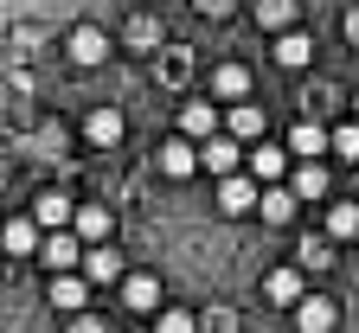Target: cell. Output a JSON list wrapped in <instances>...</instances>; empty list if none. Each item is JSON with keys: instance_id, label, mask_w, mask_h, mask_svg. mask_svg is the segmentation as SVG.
Wrapping results in <instances>:
<instances>
[{"instance_id": "obj_1", "label": "cell", "mask_w": 359, "mask_h": 333, "mask_svg": "<svg viewBox=\"0 0 359 333\" xmlns=\"http://www.w3.org/2000/svg\"><path fill=\"white\" fill-rule=\"evenodd\" d=\"M257 205H263V179H238V173L218 179V212H224V218H244V212H257Z\"/></svg>"}, {"instance_id": "obj_2", "label": "cell", "mask_w": 359, "mask_h": 333, "mask_svg": "<svg viewBox=\"0 0 359 333\" xmlns=\"http://www.w3.org/2000/svg\"><path fill=\"white\" fill-rule=\"evenodd\" d=\"M39 263L52 269V276H58V269H83V237H77V224L45 237V244H39Z\"/></svg>"}, {"instance_id": "obj_3", "label": "cell", "mask_w": 359, "mask_h": 333, "mask_svg": "<svg viewBox=\"0 0 359 333\" xmlns=\"http://www.w3.org/2000/svg\"><path fill=\"white\" fill-rule=\"evenodd\" d=\"M238 154H250V148H244V141H238L231 128H224V135H205V141H199V161H205V173H218V179L238 167Z\"/></svg>"}, {"instance_id": "obj_4", "label": "cell", "mask_w": 359, "mask_h": 333, "mask_svg": "<svg viewBox=\"0 0 359 333\" xmlns=\"http://www.w3.org/2000/svg\"><path fill=\"white\" fill-rule=\"evenodd\" d=\"M340 327V308L327 295H302L295 301V333H334Z\"/></svg>"}, {"instance_id": "obj_5", "label": "cell", "mask_w": 359, "mask_h": 333, "mask_svg": "<svg viewBox=\"0 0 359 333\" xmlns=\"http://www.w3.org/2000/svg\"><path fill=\"white\" fill-rule=\"evenodd\" d=\"M205 161H199V148H193V135H180V141H161V173L167 179H193Z\"/></svg>"}, {"instance_id": "obj_6", "label": "cell", "mask_w": 359, "mask_h": 333, "mask_svg": "<svg viewBox=\"0 0 359 333\" xmlns=\"http://www.w3.org/2000/svg\"><path fill=\"white\" fill-rule=\"evenodd\" d=\"M0 244H7V257H39V218H0Z\"/></svg>"}, {"instance_id": "obj_7", "label": "cell", "mask_w": 359, "mask_h": 333, "mask_svg": "<svg viewBox=\"0 0 359 333\" xmlns=\"http://www.w3.org/2000/svg\"><path fill=\"white\" fill-rule=\"evenodd\" d=\"M77 237L83 244H109V231H116V218H109V205H77Z\"/></svg>"}, {"instance_id": "obj_8", "label": "cell", "mask_w": 359, "mask_h": 333, "mask_svg": "<svg viewBox=\"0 0 359 333\" xmlns=\"http://www.w3.org/2000/svg\"><path fill=\"white\" fill-rule=\"evenodd\" d=\"M32 218H39L45 231H65V224L77 218V199H65V193H39V205H32Z\"/></svg>"}, {"instance_id": "obj_9", "label": "cell", "mask_w": 359, "mask_h": 333, "mask_svg": "<svg viewBox=\"0 0 359 333\" xmlns=\"http://www.w3.org/2000/svg\"><path fill=\"white\" fill-rule=\"evenodd\" d=\"M83 276H90V282H122L128 269H122V257H116L109 244H90V250H83Z\"/></svg>"}, {"instance_id": "obj_10", "label": "cell", "mask_w": 359, "mask_h": 333, "mask_svg": "<svg viewBox=\"0 0 359 333\" xmlns=\"http://www.w3.org/2000/svg\"><path fill=\"white\" fill-rule=\"evenodd\" d=\"M71 58H77L83 71H90V64H103V58H109V39H103L97 26H77V32H71Z\"/></svg>"}, {"instance_id": "obj_11", "label": "cell", "mask_w": 359, "mask_h": 333, "mask_svg": "<svg viewBox=\"0 0 359 333\" xmlns=\"http://www.w3.org/2000/svg\"><path fill=\"white\" fill-rule=\"evenodd\" d=\"M263 295L276 301V308H295L302 301V269H269L263 276Z\"/></svg>"}, {"instance_id": "obj_12", "label": "cell", "mask_w": 359, "mask_h": 333, "mask_svg": "<svg viewBox=\"0 0 359 333\" xmlns=\"http://www.w3.org/2000/svg\"><path fill=\"white\" fill-rule=\"evenodd\" d=\"M308 58H314V39H308V32H295V26H289V32H276V64L302 71Z\"/></svg>"}, {"instance_id": "obj_13", "label": "cell", "mask_w": 359, "mask_h": 333, "mask_svg": "<svg viewBox=\"0 0 359 333\" xmlns=\"http://www.w3.org/2000/svg\"><path fill=\"white\" fill-rule=\"evenodd\" d=\"M224 128H231L238 141H263V109L238 97V103H231V116H224Z\"/></svg>"}, {"instance_id": "obj_14", "label": "cell", "mask_w": 359, "mask_h": 333, "mask_svg": "<svg viewBox=\"0 0 359 333\" xmlns=\"http://www.w3.org/2000/svg\"><path fill=\"white\" fill-rule=\"evenodd\" d=\"M295 205H302V193H295V186H269L257 212H263L269 224H289V218H295Z\"/></svg>"}, {"instance_id": "obj_15", "label": "cell", "mask_w": 359, "mask_h": 333, "mask_svg": "<svg viewBox=\"0 0 359 333\" xmlns=\"http://www.w3.org/2000/svg\"><path fill=\"white\" fill-rule=\"evenodd\" d=\"M250 173H257V179H283V173H289V154L269 148V141H250Z\"/></svg>"}, {"instance_id": "obj_16", "label": "cell", "mask_w": 359, "mask_h": 333, "mask_svg": "<svg viewBox=\"0 0 359 333\" xmlns=\"http://www.w3.org/2000/svg\"><path fill=\"white\" fill-rule=\"evenodd\" d=\"M83 295H90V276H71V269L52 276V308H83Z\"/></svg>"}, {"instance_id": "obj_17", "label": "cell", "mask_w": 359, "mask_h": 333, "mask_svg": "<svg viewBox=\"0 0 359 333\" xmlns=\"http://www.w3.org/2000/svg\"><path fill=\"white\" fill-rule=\"evenodd\" d=\"M180 135H193V141L218 135V109L212 103H187V109H180Z\"/></svg>"}, {"instance_id": "obj_18", "label": "cell", "mask_w": 359, "mask_h": 333, "mask_svg": "<svg viewBox=\"0 0 359 333\" xmlns=\"http://www.w3.org/2000/svg\"><path fill=\"white\" fill-rule=\"evenodd\" d=\"M244 90H250V71H244V64H218V71H212V97H224V103H238Z\"/></svg>"}, {"instance_id": "obj_19", "label": "cell", "mask_w": 359, "mask_h": 333, "mask_svg": "<svg viewBox=\"0 0 359 333\" xmlns=\"http://www.w3.org/2000/svg\"><path fill=\"white\" fill-rule=\"evenodd\" d=\"M289 148H295L302 161H314V154H327V148H334V135H327V128H314V122H295Z\"/></svg>"}, {"instance_id": "obj_20", "label": "cell", "mask_w": 359, "mask_h": 333, "mask_svg": "<svg viewBox=\"0 0 359 333\" xmlns=\"http://www.w3.org/2000/svg\"><path fill=\"white\" fill-rule=\"evenodd\" d=\"M295 13H302L295 0H257V26H263V32H289Z\"/></svg>"}, {"instance_id": "obj_21", "label": "cell", "mask_w": 359, "mask_h": 333, "mask_svg": "<svg viewBox=\"0 0 359 333\" xmlns=\"http://www.w3.org/2000/svg\"><path fill=\"white\" fill-rule=\"evenodd\" d=\"M122 301L148 314V308L161 301V282H154V276H122Z\"/></svg>"}, {"instance_id": "obj_22", "label": "cell", "mask_w": 359, "mask_h": 333, "mask_svg": "<svg viewBox=\"0 0 359 333\" xmlns=\"http://www.w3.org/2000/svg\"><path fill=\"white\" fill-rule=\"evenodd\" d=\"M83 135L97 141V148H116V141H122V116H116V109H97V116L83 122Z\"/></svg>"}, {"instance_id": "obj_23", "label": "cell", "mask_w": 359, "mask_h": 333, "mask_svg": "<svg viewBox=\"0 0 359 333\" xmlns=\"http://www.w3.org/2000/svg\"><path fill=\"white\" fill-rule=\"evenodd\" d=\"M289 186H295L302 199H327V167H321V161H308V167H295Z\"/></svg>"}, {"instance_id": "obj_24", "label": "cell", "mask_w": 359, "mask_h": 333, "mask_svg": "<svg viewBox=\"0 0 359 333\" xmlns=\"http://www.w3.org/2000/svg\"><path fill=\"white\" fill-rule=\"evenodd\" d=\"M295 257H302V269L321 276V269L334 263V244H327V237H302V250H295Z\"/></svg>"}, {"instance_id": "obj_25", "label": "cell", "mask_w": 359, "mask_h": 333, "mask_svg": "<svg viewBox=\"0 0 359 333\" xmlns=\"http://www.w3.org/2000/svg\"><path fill=\"white\" fill-rule=\"evenodd\" d=\"M128 45H135V52H154V45H161V20L135 13V20H128Z\"/></svg>"}, {"instance_id": "obj_26", "label": "cell", "mask_w": 359, "mask_h": 333, "mask_svg": "<svg viewBox=\"0 0 359 333\" xmlns=\"http://www.w3.org/2000/svg\"><path fill=\"white\" fill-rule=\"evenodd\" d=\"M327 237H359V205H327Z\"/></svg>"}, {"instance_id": "obj_27", "label": "cell", "mask_w": 359, "mask_h": 333, "mask_svg": "<svg viewBox=\"0 0 359 333\" xmlns=\"http://www.w3.org/2000/svg\"><path fill=\"white\" fill-rule=\"evenodd\" d=\"M161 333H199V314H187V308H161Z\"/></svg>"}, {"instance_id": "obj_28", "label": "cell", "mask_w": 359, "mask_h": 333, "mask_svg": "<svg viewBox=\"0 0 359 333\" xmlns=\"http://www.w3.org/2000/svg\"><path fill=\"white\" fill-rule=\"evenodd\" d=\"M199 333H238V314L231 308H212V314H199Z\"/></svg>"}, {"instance_id": "obj_29", "label": "cell", "mask_w": 359, "mask_h": 333, "mask_svg": "<svg viewBox=\"0 0 359 333\" xmlns=\"http://www.w3.org/2000/svg\"><path fill=\"white\" fill-rule=\"evenodd\" d=\"M334 154H340V161H359V122L334 128Z\"/></svg>"}, {"instance_id": "obj_30", "label": "cell", "mask_w": 359, "mask_h": 333, "mask_svg": "<svg viewBox=\"0 0 359 333\" xmlns=\"http://www.w3.org/2000/svg\"><path fill=\"white\" fill-rule=\"evenodd\" d=\"M187 71H193L187 52H167V58H161V83H187Z\"/></svg>"}, {"instance_id": "obj_31", "label": "cell", "mask_w": 359, "mask_h": 333, "mask_svg": "<svg viewBox=\"0 0 359 333\" xmlns=\"http://www.w3.org/2000/svg\"><path fill=\"white\" fill-rule=\"evenodd\" d=\"M193 7H199L205 20H224V13H231V0H193Z\"/></svg>"}, {"instance_id": "obj_32", "label": "cell", "mask_w": 359, "mask_h": 333, "mask_svg": "<svg viewBox=\"0 0 359 333\" xmlns=\"http://www.w3.org/2000/svg\"><path fill=\"white\" fill-rule=\"evenodd\" d=\"M71 333H103V320H97V314H77V320H71Z\"/></svg>"}, {"instance_id": "obj_33", "label": "cell", "mask_w": 359, "mask_h": 333, "mask_svg": "<svg viewBox=\"0 0 359 333\" xmlns=\"http://www.w3.org/2000/svg\"><path fill=\"white\" fill-rule=\"evenodd\" d=\"M346 39H353V45H359V7H353V13H346Z\"/></svg>"}]
</instances>
